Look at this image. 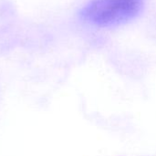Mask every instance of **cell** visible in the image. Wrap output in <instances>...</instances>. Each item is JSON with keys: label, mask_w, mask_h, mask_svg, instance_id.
Instances as JSON below:
<instances>
[{"label": "cell", "mask_w": 156, "mask_h": 156, "mask_svg": "<svg viewBox=\"0 0 156 156\" xmlns=\"http://www.w3.org/2000/svg\"><path fill=\"white\" fill-rule=\"evenodd\" d=\"M144 0H90L80 11L84 22L101 28L118 27L140 15Z\"/></svg>", "instance_id": "6da1fadb"}]
</instances>
